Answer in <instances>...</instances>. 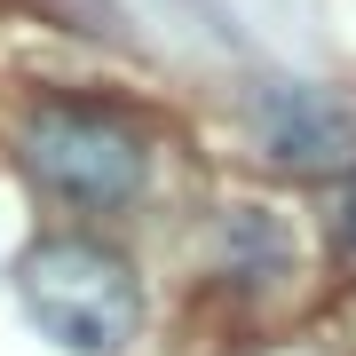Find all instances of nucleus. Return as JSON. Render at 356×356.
<instances>
[{"label": "nucleus", "mask_w": 356, "mask_h": 356, "mask_svg": "<svg viewBox=\"0 0 356 356\" xmlns=\"http://www.w3.org/2000/svg\"><path fill=\"white\" fill-rule=\"evenodd\" d=\"M16 301L32 332L64 356H127L143 332V277L103 238H40L16 261Z\"/></svg>", "instance_id": "f257e3e1"}, {"label": "nucleus", "mask_w": 356, "mask_h": 356, "mask_svg": "<svg viewBox=\"0 0 356 356\" xmlns=\"http://www.w3.org/2000/svg\"><path fill=\"white\" fill-rule=\"evenodd\" d=\"M24 175L72 214H127L151 191V143L135 119L103 111V103H40L16 127Z\"/></svg>", "instance_id": "f03ea898"}, {"label": "nucleus", "mask_w": 356, "mask_h": 356, "mask_svg": "<svg viewBox=\"0 0 356 356\" xmlns=\"http://www.w3.org/2000/svg\"><path fill=\"white\" fill-rule=\"evenodd\" d=\"M245 127H254L261 159L285 175H341L356 166V103L317 79H261L245 95Z\"/></svg>", "instance_id": "7ed1b4c3"}, {"label": "nucleus", "mask_w": 356, "mask_h": 356, "mask_svg": "<svg viewBox=\"0 0 356 356\" xmlns=\"http://www.w3.org/2000/svg\"><path fill=\"white\" fill-rule=\"evenodd\" d=\"M214 254L238 285H277L293 269V229L285 214H269V206H229L214 222Z\"/></svg>", "instance_id": "20e7f679"}, {"label": "nucleus", "mask_w": 356, "mask_h": 356, "mask_svg": "<svg viewBox=\"0 0 356 356\" xmlns=\"http://www.w3.org/2000/svg\"><path fill=\"white\" fill-rule=\"evenodd\" d=\"M332 238H341V254H356V175L341 191V214H332Z\"/></svg>", "instance_id": "39448f33"}]
</instances>
